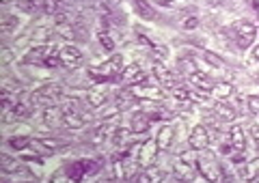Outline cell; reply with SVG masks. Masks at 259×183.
<instances>
[{"label":"cell","mask_w":259,"mask_h":183,"mask_svg":"<svg viewBox=\"0 0 259 183\" xmlns=\"http://www.w3.org/2000/svg\"><path fill=\"white\" fill-rule=\"evenodd\" d=\"M136 103V93H132L130 89H123L119 95H117V103H115V108L119 110V112H123V110H128V108H132Z\"/></svg>","instance_id":"5bb4252c"},{"label":"cell","mask_w":259,"mask_h":183,"mask_svg":"<svg viewBox=\"0 0 259 183\" xmlns=\"http://www.w3.org/2000/svg\"><path fill=\"white\" fill-rule=\"evenodd\" d=\"M28 114H30V108L26 106V103H15V106H13V116H15V119H26Z\"/></svg>","instance_id":"d6a6232c"},{"label":"cell","mask_w":259,"mask_h":183,"mask_svg":"<svg viewBox=\"0 0 259 183\" xmlns=\"http://www.w3.org/2000/svg\"><path fill=\"white\" fill-rule=\"evenodd\" d=\"M134 9L138 11V17H145V19H155L158 15H155L153 6L147 2V0H134Z\"/></svg>","instance_id":"44dd1931"},{"label":"cell","mask_w":259,"mask_h":183,"mask_svg":"<svg viewBox=\"0 0 259 183\" xmlns=\"http://www.w3.org/2000/svg\"><path fill=\"white\" fill-rule=\"evenodd\" d=\"M158 149L160 151H166V149H171L173 145V127L171 125H162L160 132H158Z\"/></svg>","instance_id":"e0dca14e"},{"label":"cell","mask_w":259,"mask_h":183,"mask_svg":"<svg viewBox=\"0 0 259 183\" xmlns=\"http://www.w3.org/2000/svg\"><path fill=\"white\" fill-rule=\"evenodd\" d=\"M155 4H160V6H171V0H155Z\"/></svg>","instance_id":"60d3db41"},{"label":"cell","mask_w":259,"mask_h":183,"mask_svg":"<svg viewBox=\"0 0 259 183\" xmlns=\"http://www.w3.org/2000/svg\"><path fill=\"white\" fill-rule=\"evenodd\" d=\"M216 114L220 116V121H236V110H233L229 103H216Z\"/></svg>","instance_id":"cb8c5ba5"},{"label":"cell","mask_w":259,"mask_h":183,"mask_svg":"<svg viewBox=\"0 0 259 183\" xmlns=\"http://www.w3.org/2000/svg\"><path fill=\"white\" fill-rule=\"evenodd\" d=\"M54 56V45L52 43H45V45H37V48H32L28 54H26L24 61L26 63H45V58Z\"/></svg>","instance_id":"30bf717a"},{"label":"cell","mask_w":259,"mask_h":183,"mask_svg":"<svg viewBox=\"0 0 259 183\" xmlns=\"http://www.w3.org/2000/svg\"><path fill=\"white\" fill-rule=\"evenodd\" d=\"M210 132H207L205 125H194L192 132H190V138H188V145H190V149H194V151H203V149H207V145H210Z\"/></svg>","instance_id":"8992f818"},{"label":"cell","mask_w":259,"mask_h":183,"mask_svg":"<svg viewBox=\"0 0 259 183\" xmlns=\"http://www.w3.org/2000/svg\"><path fill=\"white\" fill-rule=\"evenodd\" d=\"M87 103L91 108H102V106H106L108 103V97L104 91H97V89H91L89 93H87Z\"/></svg>","instance_id":"ffe728a7"},{"label":"cell","mask_w":259,"mask_h":183,"mask_svg":"<svg viewBox=\"0 0 259 183\" xmlns=\"http://www.w3.org/2000/svg\"><path fill=\"white\" fill-rule=\"evenodd\" d=\"M173 175L179 181H192L194 179V164L188 158H177L173 162Z\"/></svg>","instance_id":"ba28073f"},{"label":"cell","mask_w":259,"mask_h":183,"mask_svg":"<svg viewBox=\"0 0 259 183\" xmlns=\"http://www.w3.org/2000/svg\"><path fill=\"white\" fill-rule=\"evenodd\" d=\"M43 121L48 123V125H54L56 121H63V110H58L56 106H48L43 112Z\"/></svg>","instance_id":"d4e9b609"},{"label":"cell","mask_w":259,"mask_h":183,"mask_svg":"<svg viewBox=\"0 0 259 183\" xmlns=\"http://www.w3.org/2000/svg\"><path fill=\"white\" fill-rule=\"evenodd\" d=\"M32 145L30 138H26V136H15V138L9 140V147L11 149H17V151H22V149H28Z\"/></svg>","instance_id":"f546056e"},{"label":"cell","mask_w":259,"mask_h":183,"mask_svg":"<svg viewBox=\"0 0 259 183\" xmlns=\"http://www.w3.org/2000/svg\"><path fill=\"white\" fill-rule=\"evenodd\" d=\"M233 93H236V89H233V84H229V82H216L210 89V95L216 97V99H227V97H231Z\"/></svg>","instance_id":"2e32d148"},{"label":"cell","mask_w":259,"mask_h":183,"mask_svg":"<svg viewBox=\"0 0 259 183\" xmlns=\"http://www.w3.org/2000/svg\"><path fill=\"white\" fill-rule=\"evenodd\" d=\"M197 168H199L201 175H203L207 181H223V179H227L225 173H223V168H220V164L216 162V155H214L212 151H205V149H203V153H201L199 160H197Z\"/></svg>","instance_id":"6da1fadb"},{"label":"cell","mask_w":259,"mask_h":183,"mask_svg":"<svg viewBox=\"0 0 259 183\" xmlns=\"http://www.w3.org/2000/svg\"><path fill=\"white\" fill-rule=\"evenodd\" d=\"M233 30H236V41L242 50L251 48L253 41H255L257 37V26L251 24V22H242V24H236L233 26Z\"/></svg>","instance_id":"5b68a950"},{"label":"cell","mask_w":259,"mask_h":183,"mask_svg":"<svg viewBox=\"0 0 259 183\" xmlns=\"http://www.w3.org/2000/svg\"><path fill=\"white\" fill-rule=\"evenodd\" d=\"M160 149H158V140H147L145 145H142V149H140V158L136 160L138 162V166H142V168H147L151 162L155 160V153H158Z\"/></svg>","instance_id":"8fae6325"},{"label":"cell","mask_w":259,"mask_h":183,"mask_svg":"<svg viewBox=\"0 0 259 183\" xmlns=\"http://www.w3.org/2000/svg\"><path fill=\"white\" fill-rule=\"evenodd\" d=\"M56 30H58V35H61L63 39H69V41H74V39L78 37V28H76V26H71L69 22L56 26Z\"/></svg>","instance_id":"f1b7e54d"},{"label":"cell","mask_w":259,"mask_h":183,"mask_svg":"<svg viewBox=\"0 0 259 183\" xmlns=\"http://www.w3.org/2000/svg\"><path fill=\"white\" fill-rule=\"evenodd\" d=\"M63 93V87L58 82H52V84H45L39 91L30 95V101L32 103H41V106H56V99L61 97Z\"/></svg>","instance_id":"3957f363"},{"label":"cell","mask_w":259,"mask_h":183,"mask_svg":"<svg viewBox=\"0 0 259 183\" xmlns=\"http://www.w3.org/2000/svg\"><path fill=\"white\" fill-rule=\"evenodd\" d=\"M253 56H255L257 61H259V45H257V48H255V52H253Z\"/></svg>","instance_id":"b9f144b4"},{"label":"cell","mask_w":259,"mask_h":183,"mask_svg":"<svg viewBox=\"0 0 259 183\" xmlns=\"http://www.w3.org/2000/svg\"><path fill=\"white\" fill-rule=\"evenodd\" d=\"M197 26H199V19H197V17H190V19H186V22H184V28H186V30L197 28Z\"/></svg>","instance_id":"74e56055"},{"label":"cell","mask_w":259,"mask_h":183,"mask_svg":"<svg viewBox=\"0 0 259 183\" xmlns=\"http://www.w3.org/2000/svg\"><path fill=\"white\" fill-rule=\"evenodd\" d=\"M251 134H253V140H255V147H257V151H259V127L255 125L251 129Z\"/></svg>","instance_id":"ab89813d"},{"label":"cell","mask_w":259,"mask_h":183,"mask_svg":"<svg viewBox=\"0 0 259 183\" xmlns=\"http://www.w3.org/2000/svg\"><path fill=\"white\" fill-rule=\"evenodd\" d=\"M11 58H13V56H11V50H9V48H4V50H2V58H0V63L6 65V63L11 61Z\"/></svg>","instance_id":"f35d334b"},{"label":"cell","mask_w":259,"mask_h":183,"mask_svg":"<svg viewBox=\"0 0 259 183\" xmlns=\"http://www.w3.org/2000/svg\"><path fill=\"white\" fill-rule=\"evenodd\" d=\"M130 134H132V129H123V127H117L115 134H113V142L117 147H126L130 142Z\"/></svg>","instance_id":"83f0119b"},{"label":"cell","mask_w":259,"mask_h":183,"mask_svg":"<svg viewBox=\"0 0 259 183\" xmlns=\"http://www.w3.org/2000/svg\"><path fill=\"white\" fill-rule=\"evenodd\" d=\"M95 2H102V0H95Z\"/></svg>","instance_id":"f6af8a7d"},{"label":"cell","mask_w":259,"mask_h":183,"mask_svg":"<svg viewBox=\"0 0 259 183\" xmlns=\"http://www.w3.org/2000/svg\"><path fill=\"white\" fill-rule=\"evenodd\" d=\"M39 4H41V11L45 15H54L58 11V0H39Z\"/></svg>","instance_id":"1f68e13d"},{"label":"cell","mask_w":259,"mask_h":183,"mask_svg":"<svg viewBox=\"0 0 259 183\" xmlns=\"http://www.w3.org/2000/svg\"><path fill=\"white\" fill-rule=\"evenodd\" d=\"M162 179H164V173H162L160 168H153V166H147V171L138 177L140 183H155V181H162Z\"/></svg>","instance_id":"7402d4cb"},{"label":"cell","mask_w":259,"mask_h":183,"mask_svg":"<svg viewBox=\"0 0 259 183\" xmlns=\"http://www.w3.org/2000/svg\"><path fill=\"white\" fill-rule=\"evenodd\" d=\"M151 116H149L147 112H142V110H138V112L132 114V121H130V129H132L134 134H145L149 125H151Z\"/></svg>","instance_id":"7c38bea8"},{"label":"cell","mask_w":259,"mask_h":183,"mask_svg":"<svg viewBox=\"0 0 259 183\" xmlns=\"http://www.w3.org/2000/svg\"><path fill=\"white\" fill-rule=\"evenodd\" d=\"M123 74V56L121 54H113L104 65L91 69V76L95 80H117Z\"/></svg>","instance_id":"7a4b0ae2"},{"label":"cell","mask_w":259,"mask_h":183,"mask_svg":"<svg viewBox=\"0 0 259 183\" xmlns=\"http://www.w3.org/2000/svg\"><path fill=\"white\" fill-rule=\"evenodd\" d=\"M177 69L181 71V74H186V76H190L197 71V65H194V61H190V58H181L179 65H177Z\"/></svg>","instance_id":"4dcf8cb0"},{"label":"cell","mask_w":259,"mask_h":183,"mask_svg":"<svg viewBox=\"0 0 259 183\" xmlns=\"http://www.w3.org/2000/svg\"><path fill=\"white\" fill-rule=\"evenodd\" d=\"M151 71H153V76H155V80H158L162 87H166V89H175L177 84H175V78H173V71H168L164 65H162V61H153L151 63Z\"/></svg>","instance_id":"9c48e42d"},{"label":"cell","mask_w":259,"mask_h":183,"mask_svg":"<svg viewBox=\"0 0 259 183\" xmlns=\"http://www.w3.org/2000/svg\"><path fill=\"white\" fill-rule=\"evenodd\" d=\"M41 145L45 147V149H58V147H63V142L61 140H54V138H41Z\"/></svg>","instance_id":"8d00e7d4"},{"label":"cell","mask_w":259,"mask_h":183,"mask_svg":"<svg viewBox=\"0 0 259 183\" xmlns=\"http://www.w3.org/2000/svg\"><path fill=\"white\" fill-rule=\"evenodd\" d=\"M229 136H231V145L236 151H244L246 149V136H244V129L240 125H231L229 129Z\"/></svg>","instance_id":"ac0fdd59"},{"label":"cell","mask_w":259,"mask_h":183,"mask_svg":"<svg viewBox=\"0 0 259 183\" xmlns=\"http://www.w3.org/2000/svg\"><path fill=\"white\" fill-rule=\"evenodd\" d=\"M58 58H61L63 67L76 69L78 65L82 63V52L78 50V48H74V45H65V48L58 50Z\"/></svg>","instance_id":"52a82bcc"},{"label":"cell","mask_w":259,"mask_h":183,"mask_svg":"<svg viewBox=\"0 0 259 183\" xmlns=\"http://www.w3.org/2000/svg\"><path fill=\"white\" fill-rule=\"evenodd\" d=\"M255 181H259V175H257V177H255Z\"/></svg>","instance_id":"ee69618b"},{"label":"cell","mask_w":259,"mask_h":183,"mask_svg":"<svg viewBox=\"0 0 259 183\" xmlns=\"http://www.w3.org/2000/svg\"><path fill=\"white\" fill-rule=\"evenodd\" d=\"M246 101H249V110H251V112L253 114H259V95H251Z\"/></svg>","instance_id":"d590c367"},{"label":"cell","mask_w":259,"mask_h":183,"mask_svg":"<svg viewBox=\"0 0 259 183\" xmlns=\"http://www.w3.org/2000/svg\"><path fill=\"white\" fill-rule=\"evenodd\" d=\"M15 26H17V17L9 15V13H4V15L0 17V30H2V35H11Z\"/></svg>","instance_id":"4316f807"},{"label":"cell","mask_w":259,"mask_h":183,"mask_svg":"<svg viewBox=\"0 0 259 183\" xmlns=\"http://www.w3.org/2000/svg\"><path fill=\"white\" fill-rule=\"evenodd\" d=\"M257 175H259V158L253 160L251 164H242V166H240V179H244V181H255Z\"/></svg>","instance_id":"d6986e66"},{"label":"cell","mask_w":259,"mask_h":183,"mask_svg":"<svg viewBox=\"0 0 259 183\" xmlns=\"http://www.w3.org/2000/svg\"><path fill=\"white\" fill-rule=\"evenodd\" d=\"M205 61L210 65H214V67H223V65H225L223 58H218L216 54H212V52H205Z\"/></svg>","instance_id":"e575fe53"},{"label":"cell","mask_w":259,"mask_h":183,"mask_svg":"<svg viewBox=\"0 0 259 183\" xmlns=\"http://www.w3.org/2000/svg\"><path fill=\"white\" fill-rule=\"evenodd\" d=\"M63 123L69 129H80V127H84V123H87V116L80 112V108H78V101L76 99H71L67 106L63 108Z\"/></svg>","instance_id":"277c9868"},{"label":"cell","mask_w":259,"mask_h":183,"mask_svg":"<svg viewBox=\"0 0 259 183\" xmlns=\"http://www.w3.org/2000/svg\"><path fill=\"white\" fill-rule=\"evenodd\" d=\"M100 43L104 45V50H106V52H113V50H115V41L110 39V35H108L106 30H104L102 35H100Z\"/></svg>","instance_id":"836d02e7"},{"label":"cell","mask_w":259,"mask_h":183,"mask_svg":"<svg viewBox=\"0 0 259 183\" xmlns=\"http://www.w3.org/2000/svg\"><path fill=\"white\" fill-rule=\"evenodd\" d=\"M188 80H190V84L194 89H199V91H210L214 87V82L207 78V74H203V71H194V74L188 76Z\"/></svg>","instance_id":"9a60e30c"},{"label":"cell","mask_w":259,"mask_h":183,"mask_svg":"<svg viewBox=\"0 0 259 183\" xmlns=\"http://www.w3.org/2000/svg\"><path fill=\"white\" fill-rule=\"evenodd\" d=\"M119 80L123 84H138V82L145 80V76H142V71H140L138 65H130V67L123 69V74H121Z\"/></svg>","instance_id":"4fadbf2b"},{"label":"cell","mask_w":259,"mask_h":183,"mask_svg":"<svg viewBox=\"0 0 259 183\" xmlns=\"http://www.w3.org/2000/svg\"><path fill=\"white\" fill-rule=\"evenodd\" d=\"M138 95H147V97H151V99H162V91L158 87H151V84H147L145 80L140 82V87H138Z\"/></svg>","instance_id":"484cf974"},{"label":"cell","mask_w":259,"mask_h":183,"mask_svg":"<svg viewBox=\"0 0 259 183\" xmlns=\"http://www.w3.org/2000/svg\"><path fill=\"white\" fill-rule=\"evenodd\" d=\"M255 4H257V11H259V0H257V2H255Z\"/></svg>","instance_id":"7bdbcfd3"},{"label":"cell","mask_w":259,"mask_h":183,"mask_svg":"<svg viewBox=\"0 0 259 183\" xmlns=\"http://www.w3.org/2000/svg\"><path fill=\"white\" fill-rule=\"evenodd\" d=\"M0 168H2V173H17V171H26L17 164L15 160L11 158V155H0ZM28 173V171H26Z\"/></svg>","instance_id":"603a6c76"}]
</instances>
